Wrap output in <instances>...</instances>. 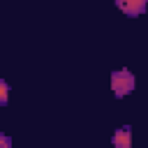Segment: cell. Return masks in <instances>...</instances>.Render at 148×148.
<instances>
[{
    "mask_svg": "<svg viewBox=\"0 0 148 148\" xmlns=\"http://www.w3.org/2000/svg\"><path fill=\"white\" fill-rule=\"evenodd\" d=\"M134 88H136V76H134V72H132V69L123 67V69L111 72V92H113L118 99H120V97L132 95V92H134Z\"/></svg>",
    "mask_w": 148,
    "mask_h": 148,
    "instance_id": "obj_1",
    "label": "cell"
},
{
    "mask_svg": "<svg viewBox=\"0 0 148 148\" xmlns=\"http://www.w3.org/2000/svg\"><path fill=\"white\" fill-rule=\"evenodd\" d=\"M116 7L125 16H141L148 9V0H116Z\"/></svg>",
    "mask_w": 148,
    "mask_h": 148,
    "instance_id": "obj_2",
    "label": "cell"
},
{
    "mask_svg": "<svg viewBox=\"0 0 148 148\" xmlns=\"http://www.w3.org/2000/svg\"><path fill=\"white\" fill-rule=\"evenodd\" d=\"M111 141H113L116 148H130V146H132V127H130V125L118 127V130L113 132Z\"/></svg>",
    "mask_w": 148,
    "mask_h": 148,
    "instance_id": "obj_3",
    "label": "cell"
},
{
    "mask_svg": "<svg viewBox=\"0 0 148 148\" xmlns=\"http://www.w3.org/2000/svg\"><path fill=\"white\" fill-rule=\"evenodd\" d=\"M0 104L7 106L9 104V83L5 79H0Z\"/></svg>",
    "mask_w": 148,
    "mask_h": 148,
    "instance_id": "obj_4",
    "label": "cell"
},
{
    "mask_svg": "<svg viewBox=\"0 0 148 148\" xmlns=\"http://www.w3.org/2000/svg\"><path fill=\"white\" fill-rule=\"evenodd\" d=\"M0 146L2 148H12V136L5 134V132H0Z\"/></svg>",
    "mask_w": 148,
    "mask_h": 148,
    "instance_id": "obj_5",
    "label": "cell"
}]
</instances>
